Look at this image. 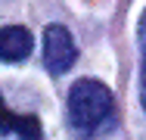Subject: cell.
Instances as JSON below:
<instances>
[{
  "label": "cell",
  "mask_w": 146,
  "mask_h": 140,
  "mask_svg": "<svg viewBox=\"0 0 146 140\" xmlns=\"http://www.w3.org/2000/svg\"><path fill=\"white\" fill-rule=\"evenodd\" d=\"M34 50V37L22 25H3L0 28V59L3 62H22Z\"/></svg>",
  "instance_id": "4"
},
{
  "label": "cell",
  "mask_w": 146,
  "mask_h": 140,
  "mask_svg": "<svg viewBox=\"0 0 146 140\" xmlns=\"http://www.w3.org/2000/svg\"><path fill=\"white\" fill-rule=\"evenodd\" d=\"M137 44H140V103L146 109V9L137 22Z\"/></svg>",
  "instance_id": "5"
},
{
  "label": "cell",
  "mask_w": 146,
  "mask_h": 140,
  "mask_svg": "<svg viewBox=\"0 0 146 140\" xmlns=\"http://www.w3.org/2000/svg\"><path fill=\"white\" fill-rule=\"evenodd\" d=\"M115 97L96 78H81L68 90V125L78 137H96L103 128L112 125Z\"/></svg>",
  "instance_id": "1"
},
{
  "label": "cell",
  "mask_w": 146,
  "mask_h": 140,
  "mask_svg": "<svg viewBox=\"0 0 146 140\" xmlns=\"http://www.w3.org/2000/svg\"><path fill=\"white\" fill-rule=\"evenodd\" d=\"M78 59V47H75V37L65 25H53L44 28V65L50 69V75H62L75 65Z\"/></svg>",
  "instance_id": "2"
},
{
  "label": "cell",
  "mask_w": 146,
  "mask_h": 140,
  "mask_svg": "<svg viewBox=\"0 0 146 140\" xmlns=\"http://www.w3.org/2000/svg\"><path fill=\"white\" fill-rule=\"evenodd\" d=\"M0 131L3 134H16L19 140H44V125L37 115H25V112H13L3 97H0Z\"/></svg>",
  "instance_id": "3"
}]
</instances>
